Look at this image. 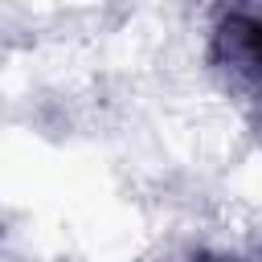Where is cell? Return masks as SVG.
Instances as JSON below:
<instances>
[{
    "label": "cell",
    "instance_id": "7a4b0ae2",
    "mask_svg": "<svg viewBox=\"0 0 262 262\" xmlns=\"http://www.w3.org/2000/svg\"><path fill=\"white\" fill-rule=\"evenodd\" d=\"M201 262H229V258H201Z\"/></svg>",
    "mask_w": 262,
    "mask_h": 262
},
{
    "label": "cell",
    "instance_id": "6da1fadb",
    "mask_svg": "<svg viewBox=\"0 0 262 262\" xmlns=\"http://www.w3.org/2000/svg\"><path fill=\"white\" fill-rule=\"evenodd\" d=\"M213 66L229 78V86L254 90L258 78V20L250 12H221L213 25Z\"/></svg>",
    "mask_w": 262,
    "mask_h": 262
}]
</instances>
